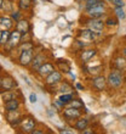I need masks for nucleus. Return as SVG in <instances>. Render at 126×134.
<instances>
[{
	"label": "nucleus",
	"mask_w": 126,
	"mask_h": 134,
	"mask_svg": "<svg viewBox=\"0 0 126 134\" xmlns=\"http://www.w3.org/2000/svg\"><path fill=\"white\" fill-rule=\"evenodd\" d=\"M18 10L21 11H28L30 10L32 5H33V0H18Z\"/></svg>",
	"instance_id": "21"
},
{
	"label": "nucleus",
	"mask_w": 126,
	"mask_h": 134,
	"mask_svg": "<svg viewBox=\"0 0 126 134\" xmlns=\"http://www.w3.org/2000/svg\"><path fill=\"white\" fill-rule=\"evenodd\" d=\"M52 71H55V66H53V64H51V62H44V64L41 65V66L39 67V70L35 72V73L38 74L40 78H45L47 77Z\"/></svg>",
	"instance_id": "12"
},
{
	"label": "nucleus",
	"mask_w": 126,
	"mask_h": 134,
	"mask_svg": "<svg viewBox=\"0 0 126 134\" xmlns=\"http://www.w3.org/2000/svg\"><path fill=\"white\" fill-rule=\"evenodd\" d=\"M114 66H115L116 70H120V71H124L126 68V60L124 59V57L119 56V57H116L115 60H114Z\"/></svg>",
	"instance_id": "23"
},
{
	"label": "nucleus",
	"mask_w": 126,
	"mask_h": 134,
	"mask_svg": "<svg viewBox=\"0 0 126 134\" xmlns=\"http://www.w3.org/2000/svg\"><path fill=\"white\" fill-rule=\"evenodd\" d=\"M14 98H17V96H16V92H15V90L4 92V94H3V100H4V101H7V100L14 99Z\"/></svg>",
	"instance_id": "29"
},
{
	"label": "nucleus",
	"mask_w": 126,
	"mask_h": 134,
	"mask_svg": "<svg viewBox=\"0 0 126 134\" xmlns=\"http://www.w3.org/2000/svg\"><path fill=\"white\" fill-rule=\"evenodd\" d=\"M104 1L103 0H86L85 1V9H90L92 6H97V5H103Z\"/></svg>",
	"instance_id": "26"
},
{
	"label": "nucleus",
	"mask_w": 126,
	"mask_h": 134,
	"mask_svg": "<svg viewBox=\"0 0 126 134\" xmlns=\"http://www.w3.org/2000/svg\"><path fill=\"white\" fill-rule=\"evenodd\" d=\"M58 92H61L62 94H67V93H72L73 92V87L68 83V82L63 81L60 83V88H58Z\"/></svg>",
	"instance_id": "22"
},
{
	"label": "nucleus",
	"mask_w": 126,
	"mask_h": 134,
	"mask_svg": "<svg viewBox=\"0 0 126 134\" xmlns=\"http://www.w3.org/2000/svg\"><path fill=\"white\" fill-rule=\"evenodd\" d=\"M15 88H17V83L15 82V79L11 76H4L1 77V83H0V92H10L14 90Z\"/></svg>",
	"instance_id": "7"
},
{
	"label": "nucleus",
	"mask_w": 126,
	"mask_h": 134,
	"mask_svg": "<svg viewBox=\"0 0 126 134\" xmlns=\"http://www.w3.org/2000/svg\"><path fill=\"white\" fill-rule=\"evenodd\" d=\"M107 12V7L105 4L103 5H97V6H92L90 9H86V15L91 18H101L102 16H104Z\"/></svg>",
	"instance_id": "8"
},
{
	"label": "nucleus",
	"mask_w": 126,
	"mask_h": 134,
	"mask_svg": "<svg viewBox=\"0 0 126 134\" xmlns=\"http://www.w3.org/2000/svg\"><path fill=\"white\" fill-rule=\"evenodd\" d=\"M56 65L60 68L61 73H70V65L67 60H57Z\"/></svg>",
	"instance_id": "20"
},
{
	"label": "nucleus",
	"mask_w": 126,
	"mask_h": 134,
	"mask_svg": "<svg viewBox=\"0 0 126 134\" xmlns=\"http://www.w3.org/2000/svg\"><path fill=\"white\" fill-rule=\"evenodd\" d=\"M29 100H30L32 104H35V102L38 101V96H36V94H34V93H32L30 95H29Z\"/></svg>",
	"instance_id": "35"
},
{
	"label": "nucleus",
	"mask_w": 126,
	"mask_h": 134,
	"mask_svg": "<svg viewBox=\"0 0 126 134\" xmlns=\"http://www.w3.org/2000/svg\"><path fill=\"white\" fill-rule=\"evenodd\" d=\"M3 3H4V0H0V9L3 7Z\"/></svg>",
	"instance_id": "39"
},
{
	"label": "nucleus",
	"mask_w": 126,
	"mask_h": 134,
	"mask_svg": "<svg viewBox=\"0 0 126 134\" xmlns=\"http://www.w3.org/2000/svg\"><path fill=\"white\" fill-rule=\"evenodd\" d=\"M87 70H89L87 72L90 74H95V76H97V74L102 71V66L101 65H98V66H95V67H89Z\"/></svg>",
	"instance_id": "32"
},
{
	"label": "nucleus",
	"mask_w": 126,
	"mask_h": 134,
	"mask_svg": "<svg viewBox=\"0 0 126 134\" xmlns=\"http://www.w3.org/2000/svg\"><path fill=\"white\" fill-rule=\"evenodd\" d=\"M115 15L118 16L119 20H124V18L126 17L125 11L123 10V7H115Z\"/></svg>",
	"instance_id": "33"
},
{
	"label": "nucleus",
	"mask_w": 126,
	"mask_h": 134,
	"mask_svg": "<svg viewBox=\"0 0 126 134\" xmlns=\"http://www.w3.org/2000/svg\"><path fill=\"white\" fill-rule=\"evenodd\" d=\"M118 23H119V22H118V20H116V18H114V17H108L104 21V25L108 26V27H115Z\"/></svg>",
	"instance_id": "31"
},
{
	"label": "nucleus",
	"mask_w": 126,
	"mask_h": 134,
	"mask_svg": "<svg viewBox=\"0 0 126 134\" xmlns=\"http://www.w3.org/2000/svg\"><path fill=\"white\" fill-rule=\"evenodd\" d=\"M68 105L72 106V107H75V109H80V110L84 107V104H83V101L80 99H73Z\"/></svg>",
	"instance_id": "28"
},
{
	"label": "nucleus",
	"mask_w": 126,
	"mask_h": 134,
	"mask_svg": "<svg viewBox=\"0 0 126 134\" xmlns=\"http://www.w3.org/2000/svg\"><path fill=\"white\" fill-rule=\"evenodd\" d=\"M4 106H5V111L6 112H10V111H16V110H20V106H21V102L17 98H14V99H10L7 101H4Z\"/></svg>",
	"instance_id": "18"
},
{
	"label": "nucleus",
	"mask_w": 126,
	"mask_h": 134,
	"mask_svg": "<svg viewBox=\"0 0 126 134\" xmlns=\"http://www.w3.org/2000/svg\"><path fill=\"white\" fill-rule=\"evenodd\" d=\"M123 55H124V59L126 60V48H124L123 49Z\"/></svg>",
	"instance_id": "37"
},
{
	"label": "nucleus",
	"mask_w": 126,
	"mask_h": 134,
	"mask_svg": "<svg viewBox=\"0 0 126 134\" xmlns=\"http://www.w3.org/2000/svg\"><path fill=\"white\" fill-rule=\"evenodd\" d=\"M77 1H80L81 3V1H86V0H77Z\"/></svg>",
	"instance_id": "40"
},
{
	"label": "nucleus",
	"mask_w": 126,
	"mask_h": 134,
	"mask_svg": "<svg viewBox=\"0 0 126 134\" xmlns=\"http://www.w3.org/2000/svg\"><path fill=\"white\" fill-rule=\"evenodd\" d=\"M79 37H80L83 40H85V42L91 43V42H93L95 39H96V37H97V33L92 32L91 29H89V28H85V29H81V31H79Z\"/></svg>",
	"instance_id": "17"
},
{
	"label": "nucleus",
	"mask_w": 126,
	"mask_h": 134,
	"mask_svg": "<svg viewBox=\"0 0 126 134\" xmlns=\"http://www.w3.org/2000/svg\"><path fill=\"white\" fill-rule=\"evenodd\" d=\"M22 42V34L20 32H17L16 29H14L12 32H10V37H9V40H7V44L4 46V49L9 50V53L15 50Z\"/></svg>",
	"instance_id": "2"
},
{
	"label": "nucleus",
	"mask_w": 126,
	"mask_h": 134,
	"mask_svg": "<svg viewBox=\"0 0 126 134\" xmlns=\"http://www.w3.org/2000/svg\"><path fill=\"white\" fill-rule=\"evenodd\" d=\"M75 87H77V89H79V90H84V87H83L80 83H77V85H75Z\"/></svg>",
	"instance_id": "36"
},
{
	"label": "nucleus",
	"mask_w": 126,
	"mask_h": 134,
	"mask_svg": "<svg viewBox=\"0 0 126 134\" xmlns=\"http://www.w3.org/2000/svg\"><path fill=\"white\" fill-rule=\"evenodd\" d=\"M11 18L14 20L15 22H17V21H20L21 18H23V14H22V11L21 10H17V11H11Z\"/></svg>",
	"instance_id": "27"
},
{
	"label": "nucleus",
	"mask_w": 126,
	"mask_h": 134,
	"mask_svg": "<svg viewBox=\"0 0 126 134\" xmlns=\"http://www.w3.org/2000/svg\"><path fill=\"white\" fill-rule=\"evenodd\" d=\"M11 1H15V0H11Z\"/></svg>",
	"instance_id": "43"
},
{
	"label": "nucleus",
	"mask_w": 126,
	"mask_h": 134,
	"mask_svg": "<svg viewBox=\"0 0 126 134\" xmlns=\"http://www.w3.org/2000/svg\"><path fill=\"white\" fill-rule=\"evenodd\" d=\"M15 25V21L11 18V16L1 15L0 16V29L1 31H11Z\"/></svg>",
	"instance_id": "13"
},
{
	"label": "nucleus",
	"mask_w": 126,
	"mask_h": 134,
	"mask_svg": "<svg viewBox=\"0 0 126 134\" xmlns=\"http://www.w3.org/2000/svg\"><path fill=\"white\" fill-rule=\"evenodd\" d=\"M6 120L12 128L18 127L20 123H21V120H22V115H21V112H20V110L6 112Z\"/></svg>",
	"instance_id": "10"
},
{
	"label": "nucleus",
	"mask_w": 126,
	"mask_h": 134,
	"mask_svg": "<svg viewBox=\"0 0 126 134\" xmlns=\"http://www.w3.org/2000/svg\"><path fill=\"white\" fill-rule=\"evenodd\" d=\"M105 85H107V79L101 74H97L92 78V87H93L97 92H102L104 90Z\"/></svg>",
	"instance_id": "14"
},
{
	"label": "nucleus",
	"mask_w": 126,
	"mask_h": 134,
	"mask_svg": "<svg viewBox=\"0 0 126 134\" xmlns=\"http://www.w3.org/2000/svg\"><path fill=\"white\" fill-rule=\"evenodd\" d=\"M74 99V96L72 95V93H67V94H62V95L58 98V100H60L61 102H62L63 105L66 106V105H68L72 100Z\"/></svg>",
	"instance_id": "24"
},
{
	"label": "nucleus",
	"mask_w": 126,
	"mask_h": 134,
	"mask_svg": "<svg viewBox=\"0 0 126 134\" xmlns=\"http://www.w3.org/2000/svg\"><path fill=\"white\" fill-rule=\"evenodd\" d=\"M61 133H73V131H64L63 129V131H61Z\"/></svg>",
	"instance_id": "38"
},
{
	"label": "nucleus",
	"mask_w": 126,
	"mask_h": 134,
	"mask_svg": "<svg viewBox=\"0 0 126 134\" xmlns=\"http://www.w3.org/2000/svg\"><path fill=\"white\" fill-rule=\"evenodd\" d=\"M34 57V48L33 49H27L23 50L20 53V56H18V64L23 67H29L32 60Z\"/></svg>",
	"instance_id": "6"
},
{
	"label": "nucleus",
	"mask_w": 126,
	"mask_h": 134,
	"mask_svg": "<svg viewBox=\"0 0 126 134\" xmlns=\"http://www.w3.org/2000/svg\"><path fill=\"white\" fill-rule=\"evenodd\" d=\"M35 124H36V122H35V120L33 117L26 116V117H22L21 123H20L18 127H20L22 133H32L33 129L35 128Z\"/></svg>",
	"instance_id": "5"
},
{
	"label": "nucleus",
	"mask_w": 126,
	"mask_h": 134,
	"mask_svg": "<svg viewBox=\"0 0 126 134\" xmlns=\"http://www.w3.org/2000/svg\"><path fill=\"white\" fill-rule=\"evenodd\" d=\"M61 82H62V73L60 71L55 70L47 77H45V84L49 85V87H55V85L60 84Z\"/></svg>",
	"instance_id": "11"
},
{
	"label": "nucleus",
	"mask_w": 126,
	"mask_h": 134,
	"mask_svg": "<svg viewBox=\"0 0 126 134\" xmlns=\"http://www.w3.org/2000/svg\"><path fill=\"white\" fill-rule=\"evenodd\" d=\"M0 83H1V76H0Z\"/></svg>",
	"instance_id": "42"
},
{
	"label": "nucleus",
	"mask_w": 126,
	"mask_h": 134,
	"mask_svg": "<svg viewBox=\"0 0 126 134\" xmlns=\"http://www.w3.org/2000/svg\"><path fill=\"white\" fill-rule=\"evenodd\" d=\"M89 124V120L87 118H85V117H79L75 122H74V128L75 129H78L79 132H83L85 129V128L87 127Z\"/></svg>",
	"instance_id": "19"
},
{
	"label": "nucleus",
	"mask_w": 126,
	"mask_h": 134,
	"mask_svg": "<svg viewBox=\"0 0 126 134\" xmlns=\"http://www.w3.org/2000/svg\"><path fill=\"white\" fill-rule=\"evenodd\" d=\"M107 83L112 88H120L124 83V76L120 70H114L108 74L107 77Z\"/></svg>",
	"instance_id": "1"
},
{
	"label": "nucleus",
	"mask_w": 126,
	"mask_h": 134,
	"mask_svg": "<svg viewBox=\"0 0 126 134\" xmlns=\"http://www.w3.org/2000/svg\"><path fill=\"white\" fill-rule=\"evenodd\" d=\"M85 25L89 29H91L92 32L97 33V34H101L104 29V21H102L101 18H91L89 17L86 21H85Z\"/></svg>",
	"instance_id": "3"
},
{
	"label": "nucleus",
	"mask_w": 126,
	"mask_h": 134,
	"mask_svg": "<svg viewBox=\"0 0 126 134\" xmlns=\"http://www.w3.org/2000/svg\"><path fill=\"white\" fill-rule=\"evenodd\" d=\"M1 33H3V31H1V29H0V37H1Z\"/></svg>",
	"instance_id": "41"
},
{
	"label": "nucleus",
	"mask_w": 126,
	"mask_h": 134,
	"mask_svg": "<svg viewBox=\"0 0 126 134\" xmlns=\"http://www.w3.org/2000/svg\"><path fill=\"white\" fill-rule=\"evenodd\" d=\"M62 115L67 122H75L81 116V110L72 107V106H68V107H63Z\"/></svg>",
	"instance_id": "4"
},
{
	"label": "nucleus",
	"mask_w": 126,
	"mask_h": 134,
	"mask_svg": "<svg viewBox=\"0 0 126 134\" xmlns=\"http://www.w3.org/2000/svg\"><path fill=\"white\" fill-rule=\"evenodd\" d=\"M15 29L20 32L21 34H26V33H29L30 31V23H29L28 20H26V18H21L20 21L16 22V25H15Z\"/></svg>",
	"instance_id": "15"
},
{
	"label": "nucleus",
	"mask_w": 126,
	"mask_h": 134,
	"mask_svg": "<svg viewBox=\"0 0 126 134\" xmlns=\"http://www.w3.org/2000/svg\"><path fill=\"white\" fill-rule=\"evenodd\" d=\"M96 54H97V50H96V49L83 50V51L80 53L79 59H80V61L83 62V64H87V62H90V61H91L92 59L96 56Z\"/></svg>",
	"instance_id": "16"
},
{
	"label": "nucleus",
	"mask_w": 126,
	"mask_h": 134,
	"mask_svg": "<svg viewBox=\"0 0 126 134\" xmlns=\"http://www.w3.org/2000/svg\"><path fill=\"white\" fill-rule=\"evenodd\" d=\"M112 1L116 7H123L124 5H125V3H124L123 0H112Z\"/></svg>",
	"instance_id": "34"
},
{
	"label": "nucleus",
	"mask_w": 126,
	"mask_h": 134,
	"mask_svg": "<svg viewBox=\"0 0 126 134\" xmlns=\"http://www.w3.org/2000/svg\"><path fill=\"white\" fill-rule=\"evenodd\" d=\"M47 61V57L44 53H38V54H34V57H33V60H32L30 65H29V68H30L32 72H36L39 70V67L41 66L44 62Z\"/></svg>",
	"instance_id": "9"
},
{
	"label": "nucleus",
	"mask_w": 126,
	"mask_h": 134,
	"mask_svg": "<svg viewBox=\"0 0 126 134\" xmlns=\"http://www.w3.org/2000/svg\"><path fill=\"white\" fill-rule=\"evenodd\" d=\"M12 5H14V1H11V0H4L1 9H4L5 12H11L12 11Z\"/></svg>",
	"instance_id": "30"
},
{
	"label": "nucleus",
	"mask_w": 126,
	"mask_h": 134,
	"mask_svg": "<svg viewBox=\"0 0 126 134\" xmlns=\"http://www.w3.org/2000/svg\"><path fill=\"white\" fill-rule=\"evenodd\" d=\"M9 37H10V31H3L1 37H0V46H1V48H4V46L7 44Z\"/></svg>",
	"instance_id": "25"
}]
</instances>
